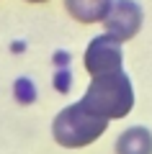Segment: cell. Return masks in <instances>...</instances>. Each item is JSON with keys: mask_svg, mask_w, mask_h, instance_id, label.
Segmentation results:
<instances>
[{"mask_svg": "<svg viewBox=\"0 0 152 154\" xmlns=\"http://www.w3.org/2000/svg\"><path fill=\"white\" fill-rule=\"evenodd\" d=\"M28 3H44V0H28Z\"/></svg>", "mask_w": 152, "mask_h": 154, "instance_id": "7", "label": "cell"}, {"mask_svg": "<svg viewBox=\"0 0 152 154\" xmlns=\"http://www.w3.org/2000/svg\"><path fill=\"white\" fill-rule=\"evenodd\" d=\"M90 113L101 116V118H124L134 105V90H131V80L124 72H111V75L93 77V82L88 85L85 95L80 100Z\"/></svg>", "mask_w": 152, "mask_h": 154, "instance_id": "1", "label": "cell"}, {"mask_svg": "<svg viewBox=\"0 0 152 154\" xmlns=\"http://www.w3.org/2000/svg\"><path fill=\"white\" fill-rule=\"evenodd\" d=\"M114 0H65V8L80 23H98L103 21Z\"/></svg>", "mask_w": 152, "mask_h": 154, "instance_id": "5", "label": "cell"}, {"mask_svg": "<svg viewBox=\"0 0 152 154\" xmlns=\"http://www.w3.org/2000/svg\"><path fill=\"white\" fill-rule=\"evenodd\" d=\"M116 154H152V134L142 126L124 131L116 141Z\"/></svg>", "mask_w": 152, "mask_h": 154, "instance_id": "6", "label": "cell"}, {"mask_svg": "<svg viewBox=\"0 0 152 154\" xmlns=\"http://www.w3.org/2000/svg\"><path fill=\"white\" fill-rule=\"evenodd\" d=\"M106 126H108L106 118L90 113L82 103H75L57 113L52 134H54L57 144H62L67 149H80V146H88V144L95 141L106 131Z\"/></svg>", "mask_w": 152, "mask_h": 154, "instance_id": "2", "label": "cell"}, {"mask_svg": "<svg viewBox=\"0 0 152 154\" xmlns=\"http://www.w3.org/2000/svg\"><path fill=\"white\" fill-rule=\"evenodd\" d=\"M121 62H124L121 41L114 38L111 33L95 36L90 44H88V49H85V69L90 72L93 77L111 75V72H121Z\"/></svg>", "mask_w": 152, "mask_h": 154, "instance_id": "3", "label": "cell"}, {"mask_svg": "<svg viewBox=\"0 0 152 154\" xmlns=\"http://www.w3.org/2000/svg\"><path fill=\"white\" fill-rule=\"evenodd\" d=\"M142 8L134 0H114L103 18L106 33H111L119 41H129L131 36H137V31L142 28Z\"/></svg>", "mask_w": 152, "mask_h": 154, "instance_id": "4", "label": "cell"}]
</instances>
